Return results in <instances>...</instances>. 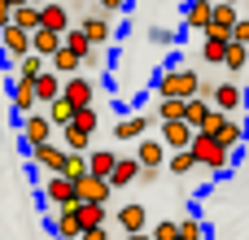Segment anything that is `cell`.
Returning a JSON list of instances; mask_svg holds the SVG:
<instances>
[{
	"label": "cell",
	"mask_w": 249,
	"mask_h": 240,
	"mask_svg": "<svg viewBox=\"0 0 249 240\" xmlns=\"http://www.w3.org/2000/svg\"><path fill=\"white\" fill-rule=\"evenodd\" d=\"M197 87H201V70H197V66H184L179 57H175V61H166V66L158 70V79H153V92H158V96L193 101V96H197Z\"/></svg>",
	"instance_id": "6da1fadb"
},
{
	"label": "cell",
	"mask_w": 249,
	"mask_h": 240,
	"mask_svg": "<svg viewBox=\"0 0 249 240\" xmlns=\"http://www.w3.org/2000/svg\"><path fill=\"white\" fill-rule=\"evenodd\" d=\"M193 157H197V171H206V175H232V166H236V153L232 149H223L214 136H206V131H197L193 136Z\"/></svg>",
	"instance_id": "7a4b0ae2"
},
{
	"label": "cell",
	"mask_w": 249,
	"mask_h": 240,
	"mask_svg": "<svg viewBox=\"0 0 249 240\" xmlns=\"http://www.w3.org/2000/svg\"><path fill=\"white\" fill-rule=\"evenodd\" d=\"M26 52H31V31H22V26H13V22H9V26L0 31V66H4V70H13Z\"/></svg>",
	"instance_id": "3957f363"
},
{
	"label": "cell",
	"mask_w": 249,
	"mask_h": 240,
	"mask_svg": "<svg viewBox=\"0 0 249 240\" xmlns=\"http://www.w3.org/2000/svg\"><path fill=\"white\" fill-rule=\"evenodd\" d=\"M48 140H57V127L48 122V114H26L22 118V149L31 153V149H39V144H48Z\"/></svg>",
	"instance_id": "277c9868"
},
{
	"label": "cell",
	"mask_w": 249,
	"mask_h": 240,
	"mask_svg": "<svg viewBox=\"0 0 249 240\" xmlns=\"http://www.w3.org/2000/svg\"><path fill=\"white\" fill-rule=\"evenodd\" d=\"M26 157H31L35 171H44V175H61V166H66V144H61V140H48V144L31 149Z\"/></svg>",
	"instance_id": "5b68a950"
},
{
	"label": "cell",
	"mask_w": 249,
	"mask_h": 240,
	"mask_svg": "<svg viewBox=\"0 0 249 240\" xmlns=\"http://www.w3.org/2000/svg\"><path fill=\"white\" fill-rule=\"evenodd\" d=\"M245 105H249V92L236 83V79H223V83H214V109H223V114H232V118H236Z\"/></svg>",
	"instance_id": "8992f818"
},
{
	"label": "cell",
	"mask_w": 249,
	"mask_h": 240,
	"mask_svg": "<svg viewBox=\"0 0 249 240\" xmlns=\"http://www.w3.org/2000/svg\"><path fill=\"white\" fill-rule=\"evenodd\" d=\"M39 201L44 206H74L79 197H74V179H66V175H48L44 179V188H39Z\"/></svg>",
	"instance_id": "52a82bcc"
},
{
	"label": "cell",
	"mask_w": 249,
	"mask_h": 240,
	"mask_svg": "<svg viewBox=\"0 0 249 240\" xmlns=\"http://www.w3.org/2000/svg\"><path fill=\"white\" fill-rule=\"evenodd\" d=\"M92 96H96V83L79 70V74H70L66 83H61V101H70L74 109H83V105H92Z\"/></svg>",
	"instance_id": "ba28073f"
},
{
	"label": "cell",
	"mask_w": 249,
	"mask_h": 240,
	"mask_svg": "<svg viewBox=\"0 0 249 240\" xmlns=\"http://www.w3.org/2000/svg\"><path fill=\"white\" fill-rule=\"evenodd\" d=\"M153 127V109H140V114H127L114 122V140H144Z\"/></svg>",
	"instance_id": "9c48e42d"
},
{
	"label": "cell",
	"mask_w": 249,
	"mask_h": 240,
	"mask_svg": "<svg viewBox=\"0 0 249 240\" xmlns=\"http://www.w3.org/2000/svg\"><path fill=\"white\" fill-rule=\"evenodd\" d=\"M193 136H197V131H193L184 118H175V122H158V140H162L171 153H184V149L193 144Z\"/></svg>",
	"instance_id": "30bf717a"
},
{
	"label": "cell",
	"mask_w": 249,
	"mask_h": 240,
	"mask_svg": "<svg viewBox=\"0 0 249 240\" xmlns=\"http://www.w3.org/2000/svg\"><path fill=\"white\" fill-rule=\"evenodd\" d=\"M79 31H83L96 48H109V39H114V17H105V13H96V9H92V13L79 22Z\"/></svg>",
	"instance_id": "8fae6325"
},
{
	"label": "cell",
	"mask_w": 249,
	"mask_h": 240,
	"mask_svg": "<svg viewBox=\"0 0 249 240\" xmlns=\"http://www.w3.org/2000/svg\"><path fill=\"white\" fill-rule=\"evenodd\" d=\"M109 179H101V175H83L79 184H74V197L79 201H88V206H109Z\"/></svg>",
	"instance_id": "7c38bea8"
},
{
	"label": "cell",
	"mask_w": 249,
	"mask_h": 240,
	"mask_svg": "<svg viewBox=\"0 0 249 240\" xmlns=\"http://www.w3.org/2000/svg\"><path fill=\"white\" fill-rule=\"evenodd\" d=\"M166 144L158 140V136H144V140H136V162L140 166H153V171H166Z\"/></svg>",
	"instance_id": "4fadbf2b"
},
{
	"label": "cell",
	"mask_w": 249,
	"mask_h": 240,
	"mask_svg": "<svg viewBox=\"0 0 249 240\" xmlns=\"http://www.w3.org/2000/svg\"><path fill=\"white\" fill-rule=\"evenodd\" d=\"M53 236L57 240H79L83 236V223H79V210H74V206H61V210L53 214Z\"/></svg>",
	"instance_id": "5bb4252c"
},
{
	"label": "cell",
	"mask_w": 249,
	"mask_h": 240,
	"mask_svg": "<svg viewBox=\"0 0 249 240\" xmlns=\"http://www.w3.org/2000/svg\"><path fill=\"white\" fill-rule=\"evenodd\" d=\"M39 26H44V31H57V35H66V31H70V9H66L61 0L39 4Z\"/></svg>",
	"instance_id": "9a60e30c"
},
{
	"label": "cell",
	"mask_w": 249,
	"mask_h": 240,
	"mask_svg": "<svg viewBox=\"0 0 249 240\" xmlns=\"http://www.w3.org/2000/svg\"><path fill=\"white\" fill-rule=\"evenodd\" d=\"M9 101H13V114H18V118H26V114H35V109H39L35 83H26V79H13V92H9Z\"/></svg>",
	"instance_id": "2e32d148"
},
{
	"label": "cell",
	"mask_w": 249,
	"mask_h": 240,
	"mask_svg": "<svg viewBox=\"0 0 249 240\" xmlns=\"http://www.w3.org/2000/svg\"><path fill=\"white\" fill-rule=\"evenodd\" d=\"M210 13H214V4L210 0H188L184 4V31H210Z\"/></svg>",
	"instance_id": "e0dca14e"
},
{
	"label": "cell",
	"mask_w": 249,
	"mask_h": 240,
	"mask_svg": "<svg viewBox=\"0 0 249 240\" xmlns=\"http://www.w3.org/2000/svg\"><path fill=\"white\" fill-rule=\"evenodd\" d=\"M31 52H39L44 61H53V57L61 52V35H57V31H44V26H35V31H31Z\"/></svg>",
	"instance_id": "ac0fdd59"
},
{
	"label": "cell",
	"mask_w": 249,
	"mask_h": 240,
	"mask_svg": "<svg viewBox=\"0 0 249 240\" xmlns=\"http://www.w3.org/2000/svg\"><path fill=\"white\" fill-rule=\"evenodd\" d=\"M214 140H219L223 149H232V153H236V149L249 140V122H245V118H228V122H223V131H219Z\"/></svg>",
	"instance_id": "d6986e66"
},
{
	"label": "cell",
	"mask_w": 249,
	"mask_h": 240,
	"mask_svg": "<svg viewBox=\"0 0 249 240\" xmlns=\"http://www.w3.org/2000/svg\"><path fill=\"white\" fill-rule=\"evenodd\" d=\"M236 17H241L236 4H214V13H210V31H206V35H232Z\"/></svg>",
	"instance_id": "ffe728a7"
},
{
	"label": "cell",
	"mask_w": 249,
	"mask_h": 240,
	"mask_svg": "<svg viewBox=\"0 0 249 240\" xmlns=\"http://www.w3.org/2000/svg\"><path fill=\"white\" fill-rule=\"evenodd\" d=\"M228 44H232L228 35H201V48H197V52H201V61H206V66H223Z\"/></svg>",
	"instance_id": "44dd1931"
},
{
	"label": "cell",
	"mask_w": 249,
	"mask_h": 240,
	"mask_svg": "<svg viewBox=\"0 0 249 240\" xmlns=\"http://www.w3.org/2000/svg\"><path fill=\"white\" fill-rule=\"evenodd\" d=\"M114 223L123 227V236H131V232H149V227H144V206H140V201L123 206V210L114 214Z\"/></svg>",
	"instance_id": "7402d4cb"
},
{
	"label": "cell",
	"mask_w": 249,
	"mask_h": 240,
	"mask_svg": "<svg viewBox=\"0 0 249 240\" xmlns=\"http://www.w3.org/2000/svg\"><path fill=\"white\" fill-rule=\"evenodd\" d=\"M114 166H118V153H109V149H88V175L109 179V175H114Z\"/></svg>",
	"instance_id": "603a6c76"
},
{
	"label": "cell",
	"mask_w": 249,
	"mask_h": 240,
	"mask_svg": "<svg viewBox=\"0 0 249 240\" xmlns=\"http://www.w3.org/2000/svg\"><path fill=\"white\" fill-rule=\"evenodd\" d=\"M61 83H66V79H61V74H57V70L48 66V70H44V74L35 79V96H39V101L48 105V101H57V96H61Z\"/></svg>",
	"instance_id": "cb8c5ba5"
},
{
	"label": "cell",
	"mask_w": 249,
	"mask_h": 240,
	"mask_svg": "<svg viewBox=\"0 0 249 240\" xmlns=\"http://www.w3.org/2000/svg\"><path fill=\"white\" fill-rule=\"evenodd\" d=\"M136 179H140L136 153H131V157H118V166H114V175H109V188H127V184H136Z\"/></svg>",
	"instance_id": "d4e9b609"
},
{
	"label": "cell",
	"mask_w": 249,
	"mask_h": 240,
	"mask_svg": "<svg viewBox=\"0 0 249 240\" xmlns=\"http://www.w3.org/2000/svg\"><path fill=\"white\" fill-rule=\"evenodd\" d=\"M44 70H48V61H44L39 52H26V57H22L18 66H13V79H26V83H35V79H39Z\"/></svg>",
	"instance_id": "484cf974"
},
{
	"label": "cell",
	"mask_w": 249,
	"mask_h": 240,
	"mask_svg": "<svg viewBox=\"0 0 249 240\" xmlns=\"http://www.w3.org/2000/svg\"><path fill=\"white\" fill-rule=\"evenodd\" d=\"M210 109H214L210 101H201V96H193V101H184V122H188L193 131H201V127H206V118H210Z\"/></svg>",
	"instance_id": "4316f807"
},
{
	"label": "cell",
	"mask_w": 249,
	"mask_h": 240,
	"mask_svg": "<svg viewBox=\"0 0 249 240\" xmlns=\"http://www.w3.org/2000/svg\"><path fill=\"white\" fill-rule=\"evenodd\" d=\"M57 140L66 144V153H88V149H92V136H88V131H79V127H70V122L57 131Z\"/></svg>",
	"instance_id": "83f0119b"
},
{
	"label": "cell",
	"mask_w": 249,
	"mask_h": 240,
	"mask_svg": "<svg viewBox=\"0 0 249 240\" xmlns=\"http://www.w3.org/2000/svg\"><path fill=\"white\" fill-rule=\"evenodd\" d=\"M74 210H79L83 232H88V227H105V219H109V206H88V201H74Z\"/></svg>",
	"instance_id": "f1b7e54d"
},
{
	"label": "cell",
	"mask_w": 249,
	"mask_h": 240,
	"mask_svg": "<svg viewBox=\"0 0 249 240\" xmlns=\"http://www.w3.org/2000/svg\"><path fill=\"white\" fill-rule=\"evenodd\" d=\"M153 118H158V122H175V118H184V101H179V96H158Z\"/></svg>",
	"instance_id": "f546056e"
},
{
	"label": "cell",
	"mask_w": 249,
	"mask_h": 240,
	"mask_svg": "<svg viewBox=\"0 0 249 240\" xmlns=\"http://www.w3.org/2000/svg\"><path fill=\"white\" fill-rule=\"evenodd\" d=\"M48 66H53V70H57L61 79H70V74H79V70H83V61H79V57H74V52H70L66 44H61V52H57V57H53Z\"/></svg>",
	"instance_id": "4dcf8cb0"
},
{
	"label": "cell",
	"mask_w": 249,
	"mask_h": 240,
	"mask_svg": "<svg viewBox=\"0 0 249 240\" xmlns=\"http://www.w3.org/2000/svg\"><path fill=\"white\" fill-rule=\"evenodd\" d=\"M223 70H232V74H245V70H249V48H245V44H228Z\"/></svg>",
	"instance_id": "1f68e13d"
},
{
	"label": "cell",
	"mask_w": 249,
	"mask_h": 240,
	"mask_svg": "<svg viewBox=\"0 0 249 240\" xmlns=\"http://www.w3.org/2000/svg\"><path fill=\"white\" fill-rule=\"evenodd\" d=\"M61 44H66V48H70V52H74V57H79V61H83V57H88V52H92V39H88V35H83V31H79V26H70V31H66V35H61Z\"/></svg>",
	"instance_id": "d6a6232c"
},
{
	"label": "cell",
	"mask_w": 249,
	"mask_h": 240,
	"mask_svg": "<svg viewBox=\"0 0 249 240\" xmlns=\"http://www.w3.org/2000/svg\"><path fill=\"white\" fill-rule=\"evenodd\" d=\"M44 114H48V122H53V127H57V131H61V127H66V122H70V118H74V105H70V101H61V96H57V101H48V109H44Z\"/></svg>",
	"instance_id": "836d02e7"
},
{
	"label": "cell",
	"mask_w": 249,
	"mask_h": 240,
	"mask_svg": "<svg viewBox=\"0 0 249 240\" xmlns=\"http://www.w3.org/2000/svg\"><path fill=\"white\" fill-rule=\"evenodd\" d=\"M166 171H171V175H193V171H197L193 149H184V153H166Z\"/></svg>",
	"instance_id": "e575fe53"
},
{
	"label": "cell",
	"mask_w": 249,
	"mask_h": 240,
	"mask_svg": "<svg viewBox=\"0 0 249 240\" xmlns=\"http://www.w3.org/2000/svg\"><path fill=\"white\" fill-rule=\"evenodd\" d=\"M179 240H210V227L197 214H188V219H179Z\"/></svg>",
	"instance_id": "d590c367"
},
{
	"label": "cell",
	"mask_w": 249,
	"mask_h": 240,
	"mask_svg": "<svg viewBox=\"0 0 249 240\" xmlns=\"http://www.w3.org/2000/svg\"><path fill=\"white\" fill-rule=\"evenodd\" d=\"M70 127H79V131H96L101 127V114H96V105H83V109H74V118H70Z\"/></svg>",
	"instance_id": "8d00e7d4"
},
{
	"label": "cell",
	"mask_w": 249,
	"mask_h": 240,
	"mask_svg": "<svg viewBox=\"0 0 249 240\" xmlns=\"http://www.w3.org/2000/svg\"><path fill=\"white\" fill-rule=\"evenodd\" d=\"M13 26L35 31V26H39V4H18V9H13Z\"/></svg>",
	"instance_id": "74e56055"
},
{
	"label": "cell",
	"mask_w": 249,
	"mask_h": 240,
	"mask_svg": "<svg viewBox=\"0 0 249 240\" xmlns=\"http://www.w3.org/2000/svg\"><path fill=\"white\" fill-rule=\"evenodd\" d=\"M61 175L79 184V179L88 175V153H66V166H61Z\"/></svg>",
	"instance_id": "f35d334b"
},
{
	"label": "cell",
	"mask_w": 249,
	"mask_h": 240,
	"mask_svg": "<svg viewBox=\"0 0 249 240\" xmlns=\"http://www.w3.org/2000/svg\"><path fill=\"white\" fill-rule=\"evenodd\" d=\"M149 236L153 240H179V223H175V219H162V223L149 227Z\"/></svg>",
	"instance_id": "ab89813d"
},
{
	"label": "cell",
	"mask_w": 249,
	"mask_h": 240,
	"mask_svg": "<svg viewBox=\"0 0 249 240\" xmlns=\"http://www.w3.org/2000/svg\"><path fill=\"white\" fill-rule=\"evenodd\" d=\"M228 39L249 48V13H241V17H236V26H232V35H228Z\"/></svg>",
	"instance_id": "60d3db41"
},
{
	"label": "cell",
	"mask_w": 249,
	"mask_h": 240,
	"mask_svg": "<svg viewBox=\"0 0 249 240\" xmlns=\"http://www.w3.org/2000/svg\"><path fill=\"white\" fill-rule=\"evenodd\" d=\"M153 44H162V48H171V44H179V35L175 31H166V26H153V31H144Z\"/></svg>",
	"instance_id": "b9f144b4"
},
{
	"label": "cell",
	"mask_w": 249,
	"mask_h": 240,
	"mask_svg": "<svg viewBox=\"0 0 249 240\" xmlns=\"http://www.w3.org/2000/svg\"><path fill=\"white\" fill-rule=\"evenodd\" d=\"M105 61H109V48H96V44H92V52L83 57V70H101Z\"/></svg>",
	"instance_id": "7bdbcfd3"
},
{
	"label": "cell",
	"mask_w": 249,
	"mask_h": 240,
	"mask_svg": "<svg viewBox=\"0 0 249 240\" xmlns=\"http://www.w3.org/2000/svg\"><path fill=\"white\" fill-rule=\"evenodd\" d=\"M228 118H232V114H223V109H210V118H206V127H201V131H206V136H219Z\"/></svg>",
	"instance_id": "ee69618b"
},
{
	"label": "cell",
	"mask_w": 249,
	"mask_h": 240,
	"mask_svg": "<svg viewBox=\"0 0 249 240\" xmlns=\"http://www.w3.org/2000/svg\"><path fill=\"white\" fill-rule=\"evenodd\" d=\"M127 4H131V0H96V13H105V17H118Z\"/></svg>",
	"instance_id": "f6af8a7d"
},
{
	"label": "cell",
	"mask_w": 249,
	"mask_h": 240,
	"mask_svg": "<svg viewBox=\"0 0 249 240\" xmlns=\"http://www.w3.org/2000/svg\"><path fill=\"white\" fill-rule=\"evenodd\" d=\"M158 175H162V171H153V166H140V179H136V184H158Z\"/></svg>",
	"instance_id": "bcb514c9"
},
{
	"label": "cell",
	"mask_w": 249,
	"mask_h": 240,
	"mask_svg": "<svg viewBox=\"0 0 249 240\" xmlns=\"http://www.w3.org/2000/svg\"><path fill=\"white\" fill-rule=\"evenodd\" d=\"M79 240H109V232H105V227H88Z\"/></svg>",
	"instance_id": "7dc6e473"
},
{
	"label": "cell",
	"mask_w": 249,
	"mask_h": 240,
	"mask_svg": "<svg viewBox=\"0 0 249 240\" xmlns=\"http://www.w3.org/2000/svg\"><path fill=\"white\" fill-rule=\"evenodd\" d=\"M9 22H13V9H9V0H0V31H4Z\"/></svg>",
	"instance_id": "c3c4849f"
},
{
	"label": "cell",
	"mask_w": 249,
	"mask_h": 240,
	"mask_svg": "<svg viewBox=\"0 0 249 240\" xmlns=\"http://www.w3.org/2000/svg\"><path fill=\"white\" fill-rule=\"evenodd\" d=\"M123 240H153L149 232H131V236H123Z\"/></svg>",
	"instance_id": "681fc988"
},
{
	"label": "cell",
	"mask_w": 249,
	"mask_h": 240,
	"mask_svg": "<svg viewBox=\"0 0 249 240\" xmlns=\"http://www.w3.org/2000/svg\"><path fill=\"white\" fill-rule=\"evenodd\" d=\"M18 4H31V0H9V9H18Z\"/></svg>",
	"instance_id": "f907efd6"
},
{
	"label": "cell",
	"mask_w": 249,
	"mask_h": 240,
	"mask_svg": "<svg viewBox=\"0 0 249 240\" xmlns=\"http://www.w3.org/2000/svg\"><path fill=\"white\" fill-rule=\"evenodd\" d=\"M210 4H241V0H210Z\"/></svg>",
	"instance_id": "816d5d0a"
},
{
	"label": "cell",
	"mask_w": 249,
	"mask_h": 240,
	"mask_svg": "<svg viewBox=\"0 0 249 240\" xmlns=\"http://www.w3.org/2000/svg\"><path fill=\"white\" fill-rule=\"evenodd\" d=\"M31 4H48V0H31Z\"/></svg>",
	"instance_id": "f5cc1de1"
},
{
	"label": "cell",
	"mask_w": 249,
	"mask_h": 240,
	"mask_svg": "<svg viewBox=\"0 0 249 240\" xmlns=\"http://www.w3.org/2000/svg\"><path fill=\"white\" fill-rule=\"evenodd\" d=\"M92 4H96V0H92Z\"/></svg>",
	"instance_id": "db71d44e"
}]
</instances>
